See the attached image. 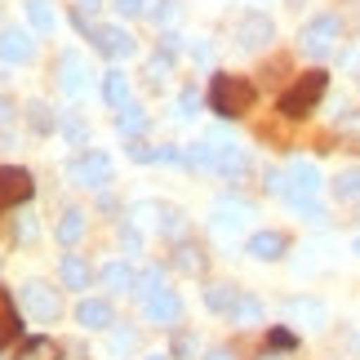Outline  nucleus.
Segmentation results:
<instances>
[{
  "label": "nucleus",
  "instance_id": "1",
  "mask_svg": "<svg viewBox=\"0 0 360 360\" xmlns=\"http://www.w3.org/2000/svg\"><path fill=\"white\" fill-rule=\"evenodd\" d=\"M254 98H258V89L249 85L245 76H231V72H218L214 76V85H210V107L223 120H236V116H245L249 107H254Z\"/></svg>",
  "mask_w": 360,
  "mask_h": 360
},
{
  "label": "nucleus",
  "instance_id": "2",
  "mask_svg": "<svg viewBox=\"0 0 360 360\" xmlns=\"http://www.w3.org/2000/svg\"><path fill=\"white\" fill-rule=\"evenodd\" d=\"M325 89H329V72H321V67H311V72H302L294 85H289L281 94V112L289 120H302V116H311L316 112V103L325 98Z\"/></svg>",
  "mask_w": 360,
  "mask_h": 360
},
{
  "label": "nucleus",
  "instance_id": "3",
  "mask_svg": "<svg viewBox=\"0 0 360 360\" xmlns=\"http://www.w3.org/2000/svg\"><path fill=\"white\" fill-rule=\"evenodd\" d=\"M338 40H342V18L338 13H316V18L298 32V45L307 58H329V53L338 49Z\"/></svg>",
  "mask_w": 360,
  "mask_h": 360
},
{
  "label": "nucleus",
  "instance_id": "4",
  "mask_svg": "<svg viewBox=\"0 0 360 360\" xmlns=\"http://www.w3.org/2000/svg\"><path fill=\"white\" fill-rule=\"evenodd\" d=\"M18 302H22V311L32 316V321H40V325H53V321L63 316V298H58V289L45 285V281H27V285L18 289Z\"/></svg>",
  "mask_w": 360,
  "mask_h": 360
},
{
  "label": "nucleus",
  "instance_id": "5",
  "mask_svg": "<svg viewBox=\"0 0 360 360\" xmlns=\"http://www.w3.org/2000/svg\"><path fill=\"white\" fill-rule=\"evenodd\" d=\"M67 174H72L76 187H107L112 183V160H107L103 151H80V156L67 165Z\"/></svg>",
  "mask_w": 360,
  "mask_h": 360
},
{
  "label": "nucleus",
  "instance_id": "6",
  "mask_svg": "<svg viewBox=\"0 0 360 360\" xmlns=\"http://www.w3.org/2000/svg\"><path fill=\"white\" fill-rule=\"evenodd\" d=\"M32 191H36V178L27 169H13V165L0 169V210H13V205L32 200Z\"/></svg>",
  "mask_w": 360,
  "mask_h": 360
},
{
  "label": "nucleus",
  "instance_id": "7",
  "mask_svg": "<svg viewBox=\"0 0 360 360\" xmlns=\"http://www.w3.org/2000/svg\"><path fill=\"white\" fill-rule=\"evenodd\" d=\"M94 49H98V53H107V58H129V53H138V40L129 36V32H124V27H94Z\"/></svg>",
  "mask_w": 360,
  "mask_h": 360
},
{
  "label": "nucleus",
  "instance_id": "8",
  "mask_svg": "<svg viewBox=\"0 0 360 360\" xmlns=\"http://www.w3.org/2000/svg\"><path fill=\"white\" fill-rule=\"evenodd\" d=\"M36 58V40L32 32H22V27H5L0 32V63H32Z\"/></svg>",
  "mask_w": 360,
  "mask_h": 360
},
{
  "label": "nucleus",
  "instance_id": "9",
  "mask_svg": "<svg viewBox=\"0 0 360 360\" xmlns=\"http://www.w3.org/2000/svg\"><path fill=\"white\" fill-rule=\"evenodd\" d=\"M254 218V210H249L245 200H236V196H223V200H214V227L223 231V236H236V231Z\"/></svg>",
  "mask_w": 360,
  "mask_h": 360
},
{
  "label": "nucleus",
  "instance_id": "10",
  "mask_svg": "<svg viewBox=\"0 0 360 360\" xmlns=\"http://www.w3.org/2000/svg\"><path fill=\"white\" fill-rule=\"evenodd\" d=\"M143 307H147V321H151V325H178V321H183V298H178L174 289L151 294Z\"/></svg>",
  "mask_w": 360,
  "mask_h": 360
},
{
  "label": "nucleus",
  "instance_id": "11",
  "mask_svg": "<svg viewBox=\"0 0 360 360\" xmlns=\"http://www.w3.org/2000/svg\"><path fill=\"white\" fill-rule=\"evenodd\" d=\"M276 36V27L267 13H245L240 27H236V40H240V49H262L267 40Z\"/></svg>",
  "mask_w": 360,
  "mask_h": 360
},
{
  "label": "nucleus",
  "instance_id": "12",
  "mask_svg": "<svg viewBox=\"0 0 360 360\" xmlns=\"http://www.w3.org/2000/svg\"><path fill=\"white\" fill-rule=\"evenodd\" d=\"M285 249H289V236H285V231H254V236H249V254H254L258 262L285 258Z\"/></svg>",
  "mask_w": 360,
  "mask_h": 360
},
{
  "label": "nucleus",
  "instance_id": "13",
  "mask_svg": "<svg viewBox=\"0 0 360 360\" xmlns=\"http://www.w3.org/2000/svg\"><path fill=\"white\" fill-rule=\"evenodd\" d=\"M89 262L80 258V254H63V262H58V281H63V289H76V294H85L89 289Z\"/></svg>",
  "mask_w": 360,
  "mask_h": 360
},
{
  "label": "nucleus",
  "instance_id": "14",
  "mask_svg": "<svg viewBox=\"0 0 360 360\" xmlns=\"http://www.w3.org/2000/svg\"><path fill=\"white\" fill-rule=\"evenodd\" d=\"M76 325L107 329V325H112V302H107V298H80L76 302Z\"/></svg>",
  "mask_w": 360,
  "mask_h": 360
},
{
  "label": "nucleus",
  "instance_id": "15",
  "mask_svg": "<svg viewBox=\"0 0 360 360\" xmlns=\"http://www.w3.org/2000/svg\"><path fill=\"white\" fill-rule=\"evenodd\" d=\"M245 169H249V151H245L240 143H218V174L236 183Z\"/></svg>",
  "mask_w": 360,
  "mask_h": 360
},
{
  "label": "nucleus",
  "instance_id": "16",
  "mask_svg": "<svg viewBox=\"0 0 360 360\" xmlns=\"http://www.w3.org/2000/svg\"><path fill=\"white\" fill-rule=\"evenodd\" d=\"M85 63H80V53H72V49H67L63 53V58H58V80H63V89L67 94H80V89H85Z\"/></svg>",
  "mask_w": 360,
  "mask_h": 360
},
{
  "label": "nucleus",
  "instance_id": "17",
  "mask_svg": "<svg viewBox=\"0 0 360 360\" xmlns=\"http://www.w3.org/2000/svg\"><path fill=\"white\" fill-rule=\"evenodd\" d=\"M285 311H289V321H302V325H311V329L325 325V316H329L321 298H289Z\"/></svg>",
  "mask_w": 360,
  "mask_h": 360
},
{
  "label": "nucleus",
  "instance_id": "18",
  "mask_svg": "<svg viewBox=\"0 0 360 360\" xmlns=\"http://www.w3.org/2000/svg\"><path fill=\"white\" fill-rule=\"evenodd\" d=\"M147 107H138V103H124L120 107V116H116V129H120V138H138L147 129Z\"/></svg>",
  "mask_w": 360,
  "mask_h": 360
},
{
  "label": "nucleus",
  "instance_id": "19",
  "mask_svg": "<svg viewBox=\"0 0 360 360\" xmlns=\"http://www.w3.org/2000/svg\"><path fill=\"white\" fill-rule=\"evenodd\" d=\"M53 236H58V245L72 249L80 236H85V210H67V214L58 218V227H53Z\"/></svg>",
  "mask_w": 360,
  "mask_h": 360
},
{
  "label": "nucleus",
  "instance_id": "20",
  "mask_svg": "<svg viewBox=\"0 0 360 360\" xmlns=\"http://www.w3.org/2000/svg\"><path fill=\"white\" fill-rule=\"evenodd\" d=\"M134 281H138L134 267H129V262H120V258L103 267V285H107V294H124V289H134Z\"/></svg>",
  "mask_w": 360,
  "mask_h": 360
},
{
  "label": "nucleus",
  "instance_id": "21",
  "mask_svg": "<svg viewBox=\"0 0 360 360\" xmlns=\"http://www.w3.org/2000/svg\"><path fill=\"white\" fill-rule=\"evenodd\" d=\"M187 165H191V169H205V174H218V143H214V138L191 143L187 147Z\"/></svg>",
  "mask_w": 360,
  "mask_h": 360
},
{
  "label": "nucleus",
  "instance_id": "22",
  "mask_svg": "<svg viewBox=\"0 0 360 360\" xmlns=\"http://www.w3.org/2000/svg\"><path fill=\"white\" fill-rule=\"evenodd\" d=\"M103 98H107V103H112V107H116V112H120V107H124V103H129V76H124V72H120V67H112V72H107V76H103Z\"/></svg>",
  "mask_w": 360,
  "mask_h": 360
},
{
  "label": "nucleus",
  "instance_id": "23",
  "mask_svg": "<svg viewBox=\"0 0 360 360\" xmlns=\"http://www.w3.org/2000/svg\"><path fill=\"white\" fill-rule=\"evenodd\" d=\"M156 227H160V236H169V240H183V236H187V214L178 210V205H160V218H156Z\"/></svg>",
  "mask_w": 360,
  "mask_h": 360
},
{
  "label": "nucleus",
  "instance_id": "24",
  "mask_svg": "<svg viewBox=\"0 0 360 360\" xmlns=\"http://www.w3.org/2000/svg\"><path fill=\"white\" fill-rule=\"evenodd\" d=\"M174 267H178V271H187V276H200V271H205V249H200V245L178 240V249H174Z\"/></svg>",
  "mask_w": 360,
  "mask_h": 360
},
{
  "label": "nucleus",
  "instance_id": "25",
  "mask_svg": "<svg viewBox=\"0 0 360 360\" xmlns=\"http://www.w3.org/2000/svg\"><path fill=\"white\" fill-rule=\"evenodd\" d=\"M236 298H240V289H231V285H210V289H205V307L218 311V316H231Z\"/></svg>",
  "mask_w": 360,
  "mask_h": 360
},
{
  "label": "nucleus",
  "instance_id": "26",
  "mask_svg": "<svg viewBox=\"0 0 360 360\" xmlns=\"http://www.w3.org/2000/svg\"><path fill=\"white\" fill-rule=\"evenodd\" d=\"M262 321V302L254 294H240L236 307H231V325H258Z\"/></svg>",
  "mask_w": 360,
  "mask_h": 360
},
{
  "label": "nucleus",
  "instance_id": "27",
  "mask_svg": "<svg viewBox=\"0 0 360 360\" xmlns=\"http://www.w3.org/2000/svg\"><path fill=\"white\" fill-rule=\"evenodd\" d=\"M98 9H103V0H76L72 5V18L85 36H94V27H98Z\"/></svg>",
  "mask_w": 360,
  "mask_h": 360
},
{
  "label": "nucleus",
  "instance_id": "28",
  "mask_svg": "<svg viewBox=\"0 0 360 360\" xmlns=\"http://www.w3.org/2000/svg\"><path fill=\"white\" fill-rule=\"evenodd\" d=\"M160 289H165V271L160 267H143V271H138V281H134V294L138 298H151V294H160Z\"/></svg>",
  "mask_w": 360,
  "mask_h": 360
},
{
  "label": "nucleus",
  "instance_id": "29",
  "mask_svg": "<svg viewBox=\"0 0 360 360\" xmlns=\"http://www.w3.org/2000/svg\"><path fill=\"white\" fill-rule=\"evenodd\" d=\"M338 143L347 151H360V112H342L338 116Z\"/></svg>",
  "mask_w": 360,
  "mask_h": 360
},
{
  "label": "nucleus",
  "instance_id": "30",
  "mask_svg": "<svg viewBox=\"0 0 360 360\" xmlns=\"http://www.w3.org/2000/svg\"><path fill=\"white\" fill-rule=\"evenodd\" d=\"M18 360H58V342L53 338H27Z\"/></svg>",
  "mask_w": 360,
  "mask_h": 360
},
{
  "label": "nucleus",
  "instance_id": "31",
  "mask_svg": "<svg viewBox=\"0 0 360 360\" xmlns=\"http://www.w3.org/2000/svg\"><path fill=\"white\" fill-rule=\"evenodd\" d=\"M334 196L338 200H360V165H352V169H342L334 178Z\"/></svg>",
  "mask_w": 360,
  "mask_h": 360
},
{
  "label": "nucleus",
  "instance_id": "32",
  "mask_svg": "<svg viewBox=\"0 0 360 360\" xmlns=\"http://www.w3.org/2000/svg\"><path fill=\"white\" fill-rule=\"evenodd\" d=\"M27 18H32L36 32H53V9H49V0H27Z\"/></svg>",
  "mask_w": 360,
  "mask_h": 360
},
{
  "label": "nucleus",
  "instance_id": "33",
  "mask_svg": "<svg viewBox=\"0 0 360 360\" xmlns=\"http://www.w3.org/2000/svg\"><path fill=\"white\" fill-rule=\"evenodd\" d=\"M169 67H174V53H165V49L147 63V80H151V89H165V80H169Z\"/></svg>",
  "mask_w": 360,
  "mask_h": 360
},
{
  "label": "nucleus",
  "instance_id": "34",
  "mask_svg": "<svg viewBox=\"0 0 360 360\" xmlns=\"http://www.w3.org/2000/svg\"><path fill=\"white\" fill-rule=\"evenodd\" d=\"M13 338V302H9V294L0 289V347Z\"/></svg>",
  "mask_w": 360,
  "mask_h": 360
},
{
  "label": "nucleus",
  "instance_id": "35",
  "mask_svg": "<svg viewBox=\"0 0 360 360\" xmlns=\"http://www.w3.org/2000/svg\"><path fill=\"white\" fill-rule=\"evenodd\" d=\"M138 347V334H134V329H112V356H129Z\"/></svg>",
  "mask_w": 360,
  "mask_h": 360
},
{
  "label": "nucleus",
  "instance_id": "36",
  "mask_svg": "<svg viewBox=\"0 0 360 360\" xmlns=\"http://www.w3.org/2000/svg\"><path fill=\"white\" fill-rule=\"evenodd\" d=\"M178 0H156V9H151V18H156V27H174L178 22Z\"/></svg>",
  "mask_w": 360,
  "mask_h": 360
},
{
  "label": "nucleus",
  "instance_id": "37",
  "mask_svg": "<svg viewBox=\"0 0 360 360\" xmlns=\"http://www.w3.org/2000/svg\"><path fill=\"white\" fill-rule=\"evenodd\" d=\"M196 112H200V94H196V89H183V94H178V116L191 120Z\"/></svg>",
  "mask_w": 360,
  "mask_h": 360
},
{
  "label": "nucleus",
  "instance_id": "38",
  "mask_svg": "<svg viewBox=\"0 0 360 360\" xmlns=\"http://www.w3.org/2000/svg\"><path fill=\"white\" fill-rule=\"evenodd\" d=\"M262 187H267L271 196H285V191H289V178H285V169H267V174H262Z\"/></svg>",
  "mask_w": 360,
  "mask_h": 360
},
{
  "label": "nucleus",
  "instance_id": "39",
  "mask_svg": "<svg viewBox=\"0 0 360 360\" xmlns=\"http://www.w3.org/2000/svg\"><path fill=\"white\" fill-rule=\"evenodd\" d=\"M27 112H32V124H36L40 134H49V129H53V116H49V107H45V103H32Z\"/></svg>",
  "mask_w": 360,
  "mask_h": 360
},
{
  "label": "nucleus",
  "instance_id": "40",
  "mask_svg": "<svg viewBox=\"0 0 360 360\" xmlns=\"http://www.w3.org/2000/svg\"><path fill=\"white\" fill-rule=\"evenodd\" d=\"M174 356H196V334H191V329H178V338H174Z\"/></svg>",
  "mask_w": 360,
  "mask_h": 360
},
{
  "label": "nucleus",
  "instance_id": "41",
  "mask_svg": "<svg viewBox=\"0 0 360 360\" xmlns=\"http://www.w3.org/2000/svg\"><path fill=\"white\" fill-rule=\"evenodd\" d=\"M298 338L289 334V329H271V352H294Z\"/></svg>",
  "mask_w": 360,
  "mask_h": 360
},
{
  "label": "nucleus",
  "instance_id": "42",
  "mask_svg": "<svg viewBox=\"0 0 360 360\" xmlns=\"http://www.w3.org/2000/svg\"><path fill=\"white\" fill-rule=\"evenodd\" d=\"M116 13H120V18H138V13H143L147 9V0H116V5H112Z\"/></svg>",
  "mask_w": 360,
  "mask_h": 360
},
{
  "label": "nucleus",
  "instance_id": "43",
  "mask_svg": "<svg viewBox=\"0 0 360 360\" xmlns=\"http://www.w3.org/2000/svg\"><path fill=\"white\" fill-rule=\"evenodd\" d=\"M129 156H134L138 165H156V147H147V143H134V147H129Z\"/></svg>",
  "mask_w": 360,
  "mask_h": 360
},
{
  "label": "nucleus",
  "instance_id": "44",
  "mask_svg": "<svg viewBox=\"0 0 360 360\" xmlns=\"http://www.w3.org/2000/svg\"><path fill=\"white\" fill-rule=\"evenodd\" d=\"M120 240H124V249H129V254H138V245H143V236H138V227H134V223H124V227H120Z\"/></svg>",
  "mask_w": 360,
  "mask_h": 360
},
{
  "label": "nucleus",
  "instance_id": "45",
  "mask_svg": "<svg viewBox=\"0 0 360 360\" xmlns=\"http://www.w3.org/2000/svg\"><path fill=\"white\" fill-rule=\"evenodd\" d=\"M63 134L72 138V143H85V124L80 120H63Z\"/></svg>",
  "mask_w": 360,
  "mask_h": 360
},
{
  "label": "nucleus",
  "instance_id": "46",
  "mask_svg": "<svg viewBox=\"0 0 360 360\" xmlns=\"http://www.w3.org/2000/svg\"><path fill=\"white\" fill-rule=\"evenodd\" d=\"M18 240H36V218H32V214H22V223H18Z\"/></svg>",
  "mask_w": 360,
  "mask_h": 360
},
{
  "label": "nucleus",
  "instance_id": "47",
  "mask_svg": "<svg viewBox=\"0 0 360 360\" xmlns=\"http://www.w3.org/2000/svg\"><path fill=\"white\" fill-rule=\"evenodd\" d=\"M205 360H236V356H231V347H210V352H205Z\"/></svg>",
  "mask_w": 360,
  "mask_h": 360
},
{
  "label": "nucleus",
  "instance_id": "48",
  "mask_svg": "<svg viewBox=\"0 0 360 360\" xmlns=\"http://www.w3.org/2000/svg\"><path fill=\"white\" fill-rule=\"evenodd\" d=\"M9 120H13V103H9V98H0V129H5Z\"/></svg>",
  "mask_w": 360,
  "mask_h": 360
},
{
  "label": "nucleus",
  "instance_id": "49",
  "mask_svg": "<svg viewBox=\"0 0 360 360\" xmlns=\"http://www.w3.org/2000/svg\"><path fill=\"white\" fill-rule=\"evenodd\" d=\"M191 58H196V63H210V45H205V40H200V45H191Z\"/></svg>",
  "mask_w": 360,
  "mask_h": 360
},
{
  "label": "nucleus",
  "instance_id": "50",
  "mask_svg": "<svg viewBox=\"0 0 360 360\" xmlns=\"http://www.w3.org/2000/svg\"><path fill=\"white\" fill-rule=\"evenodd\" d=\"M258 360H281V356H276V352H262V356H258Z\"/></svg>",
  "mask_w": 360,
  "mask_h": 360
},
{
  "label": "nucleus",
  "instance_id": "51",
  "mask_svg": "<svg viewBox=\"0 0 360 360\" xmlns=\"http://www.w3.org/2000/svg\"><path fill=\"white\" fill-rule=\"evenodd\" d=\"M352 254H356V258H360V236H356V245H352Z\"/></svg>",
  "mask_w": 360,
  "mask_h": 360
},
{
  "label": "nucleus",
  "instance_id": "52",
  "mask_svg": "<svg viewBox=\"0 0 360 360\" xmlns=\"http://www.w3.org/2000/svg\"><path fill=\"white\" fill-rule=\"evenodd\" d=\"M147 360H174V356H160V352H156V356H147Z\"/></svg>",
  "mask_w": 360,
  "mask_h": 360
}]
</instances>
